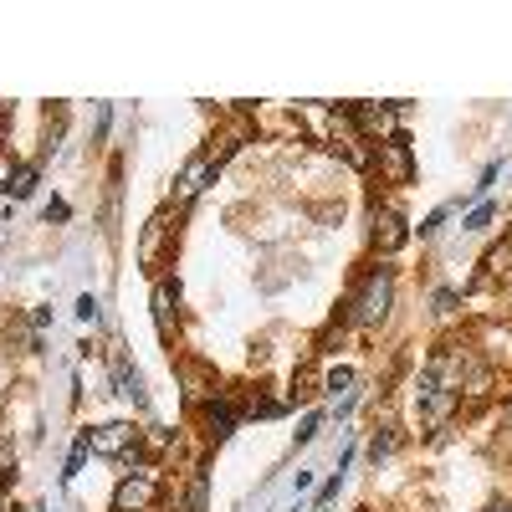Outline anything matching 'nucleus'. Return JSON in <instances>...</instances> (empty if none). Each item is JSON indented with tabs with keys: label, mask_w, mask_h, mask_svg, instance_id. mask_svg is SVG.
Returning <instances> with one entry per match:
<instances>
[{
	"label": "nucleus",
	"mask_w": 512,
	"mask_h": 512,
	"mask_svg": "<svg viewBox=\"0 0 512 512\" xmlns=\"http://www.w3.org/2000/svg\"><path fill=\"white\" fill-rule=\"evenodd\" d=\"M390 303H395V267H369L364 282L349 297V323L354 328H379L384 318H390Z\"/></svg>",
	"instance_id": "1"
},
{
	"label": "nucleus",
	"mask_w": 512,
	"mask_h": 512,
	"mask_svg": "<svg viewBox=\"0 0 512 512\" xmlns=\"http://www.w3.org/2000/svg\"><path fill=\"white\" fill-rule=\"evenodd\" d=\"M374 164H379V175L390 180V185H410V180H415V149H410L405 128L374 144Z\"/></svg>",
	"instance_id": "2"
},
{
	"label": "nucleus",
	"mask_w": 512,
	"mask_h": 512,
	"mask_svg": "<svg viewBox=\"0 0 512 512\" xmlns=\"http://www.w3.org/2000/svg\"><path fill=\"white\" fill-rule=\"evenodd\" d=\"M415 400H420V420L431 425V431H436V425H446V420L461 410V395H456V390H446V384H441L431 369H425V379H420Z\"/></svg>",
	"instance_id": "3"
},
{
	"label": "nucleus",
	"mask_w": 512,
	"mask_h": 512,
	"mask_svg": "<svg viewBox=\"0 0 512 512\" xmlns=\"http://www.w3.org/2000/svg\"><path fill=\"white\" fill-rule=\"evenodd\" d=\"M144 431H134L128 420H108V425H93L88 431V446L93 456H128V451H139Z\"/></svg>",
	"instance_id": "4"
},
{
	"label": "nucleus",
	"mask_w": 512,
	"mask_h": 512,
	"mask_svg": "<svg viewBox=\"0 0 512 512\" xmlns=\"http://www.w3.org/2000/svg\"><path fill=\"white\" fill-rule=\"evenodd\" d=\"M154 502H159V477H154V472L123 477L118 492H113V512H149Z\"/></svg>",
	"instance_id": "5"
},
{
	"label": "nucleus",
	"mask_w": 512,
	"mask_h": 512,
	"mask_svg": "<svg viewBox=\"0 0 512 512\" xmlns=\"http://www.w3.org/2000/svg\"><path fill=\"white\" fill-rule=\"evenodd\" d=\"M395 108H400V103H395ZM395 108H390V103H354V108H349V118H354V128H359V134H369V144H379V139L400 134Z\"/></svg>",
	"instance_id": "6"
},
{
	"label": "nucleus",
	"mask_w": 512,
	"mask_h": 512,
	"mask_svg": "<svg viewBox=\"0 0 512 512\" xmlns=\"http://www.w3.org/2000/svg\"><path fill=\"white\" fill-rule=\"evenodd\" d=\"M369 241H374V251H379V256H395V251L410 241V226H405L400 210H374V221H369Z\"/></svg>",
	"instance_id": "7"
},
{
	"label": "nucleus",
	"mask_w": 512,
	"mask_h": 512,
	"mask_svg": "<svg viewBox=\"0 0 512 512\" xmlns=\"http://www.w3.org/2000/svg\"><path fill=\"white\" fill-rule=\"evenodd\" d=\"M216 169H221V159H216V149H200L185 169H180V180H175V190H180V200H195L210 180H216Z\"/></svg>",
	"instance_id": "8"
},
{
	"label": "nucleus",
	"mask_w": 512,
	"mask_h": 512,
	"mask_svg": "<svg viewBox=\"0 0 512 512\" xmlns=\"http://www.w3.org/2000/svg\"><path fill=\"white\" fill-rule=\"evenodd\" d=\"M333 144L344 149V159H349V164L369 169V149H364V134H359V128H354L349 108H344V113H333Z\"/></svg>",
	"instance_id": "9"
},
{
	"label": "nucleus",
	"mask_w": 512,
	"mask_h": 512,
	"mask_svg": "<svg viewBox=\"0 0 512 512\" xmlns=\"http://www.w3.org/2000/svg\"><path fill=\"white\" fill-rule=\"evenodd\" d=\"M108 369H113V390H118V395H128L134 405H149V395H144V379H139V369H134V364H128V354H123V349H113Z\"/></svg>",
	"instance_id": "10"
},
{
	"label": "nucleus",
	"mask_w": 512,
	"mask_h": 512,
	"mask_svg": "<svg viewBox=\"0 0 512 512\" xmlns=\"http://www.w3.org/2000/svg\"><path fill=\"white\" fill-rule=\"evenodd\" d=\"M164 241H169V216H154V221L144 226V236H139V267H144V272H154V267H159Z\"/></svg>",
	"instance_id": "11"
},
{
	"label": "nucleus",
	"mask_w": 512,
	"mask_h": 512,
	"mask_svg": "<svg viewBox=\"0 0 512 512\" xmlns=\"http://www.w3.org/2000/svg\"><path fill=\"white\" fill-rule=\"evenodd\" d=\"M175 297H180L175 282H154V323H159V338L175 333Z\"/></svg>",
	"instance_id": "12"
},
{
	"label": "nucleus",
	"mask_w": 512,
	"mask_h": 512,
	"mask_svg": "<svg viewBox=\"0 0 512 512\" xmlns=\"http://www.w3.org/2000/svg\"><path fill=\"white\" fill-rule=\"evenodd\" d=\"M236 420H241V405H231V400H210L205 405V425H210V436H216V441H226L236 431Z\"/></svg>",
	"instance_id": "13"
},
{
	"label": "nucleus",
	"mask_w": 512,
	"mask_h": 512,
	"mask_svg": "<svg viewBox=\"0 0 512 512\" xmlns=\"http://www.w3.org/2000/svg\"><path fill=\"white\" fill-rule=\"evenodd\" d=\"M11 195H16V200H31V195H36V164H16Z\"/></svg>",
	"instance_id": "14"
},
{
	"label": "nucleus",
	"mask_w": 512,
	"mask_h": 512,
	"mask_svg": "<svg viewBox=\"0 0 512 512\" xmlns=\"http://www.w3.org/2000/svg\"><path fill=\"white\" fill-rule=\"evenodd\" d=\"M88 451H93V446H88V431H82V436H77V446H72V456H67V466H62V482H72V477L82 472V461H88Z\"/></svg>",
	"instance_id": "15"
},
{
	"label": "nucleus",
	"mask_w": 512,
	"mask_h": 512,
	"mask_svg": "<svg viewBox=\"0 0 512 512\" xmlns=\"http://www.w3.org/2000/svg\"><path fill=\"white\" fill-rule=\"evenodd\" d=\"M185 512H205V472L190 477V487H185Z\"/></svg>",
	"instance_id": "16"
},
{
	"label": "nucleus",
	"mask_w": 512,
	"mask_h": 512,
	"mask_svg": "<svg viewBox=\"0 0 512 512\" xmlns=\"http://www.w3.org/2000/svg\"><path fill=\"white\" fill-rule=\"evenodd\" d=\"M354 379H359L354 369H333V374H328L323 384H328V390H333V395H344V390H354Z\"/></svg>",
	"instance_id": "17"
},
{
	"label": "nucleus",
	"mask_w": 512,
	"mask_h": 512,
	"mask_svg": "<svg viewBox=\"0 0 512 512\" xmlns=\"http://www.w3.org/2000/svg\"><path fill=\"white\" fill-rule=\"evenodd\" d=\"M77 318H82V323H98V318H103V303H98L93 292H88V297H77Z\"/></svg>",
	"instance_id": "18"
},
{
	"label": "nucleus",
	"mask_w": 512,
	"mask_h": 512,
	"mask_svg": "<svg viewBox=\"0 0 512 512\" xmlns=\"http://www.w3.org/2000/svg\"><path fill=\"white\" fill-rule=\"evenodd\" d=\"M446 216H451V205H441V210H431V216L420 221V236H436L441 226H446Z\"/></svg>",
	"instance_id": "19"
},
{
	"label": "nucleus",
	"mask_w": 512,
	"mask_h": 512,
	"mask_svg": "<svg viewBox=\"0 0 512 512\" xmlns=\"http://www.w3.org/2000/svg\"><path fill=\"white\" fill-rule=\"evenodd\" d=\"M492 226V205H477L472 216H466V231H487Z\"/></svg>",
	"instance_id": "20"
},
{
	"label": "nucleus",
	"mask_w": 512,
	"mask_h": 512,
	"mask_svg": "<svg viewBox=\"0 0 512 512\" xmlns=\"http://www.w3.org/2000/svg\"><path fill=\"white\" fill-rule=\"evenodd\" d=\"M318 425H323V415H308L303 425H297V446H308V441H313V431H318Z\"/></svg>",
	"instance_id": "21"
},
{
	"label": "nucleus",
	"mask_w": 512,
	"mask_h": 512,
	"mask_svg": "<svg viewBox=\"0 0 512 512\" xmlns=\"http://www.w3.org/2000/svg\"><path fill=\"white\" fill-rule=\"evenodd\" d=\"M497 169H502V164H487V169H482V180L472 185V195H487V190H492V180H497Z\"/></svg>",
	"instance_id": "22"
},
{
	"label": "nucleus",
	"mask_w": 512,
	"mask_h": 512,
	"mask_svg": "<svg viewBox=\"0 0 512 512\" xmlns=\"http://www.w3.org/2000/svg\"><path fill=\"white\" fill-rule=\"evenodd\" d=\"M11 180H16V164L0 154V190H11Z\"/></svg>",
	"instance_id": "23"
},
{
	"label": "nucleus",
	"mask_w": 512,
	"mask_h": 512,
	"mask_svg": "<svg viewBox=\"0 0 512 512\" xmlns=\"http://www.w3.org/2000/svg\"><path fill=\"white\" fill-rule=\"evenodd\" d=\"M451 308H456V292L441 287V292H436V313H451Z\"/></svg>",
	"instance_id": "24"
},
{
	"label": "nucleus",
	"mask_w": 512,
	"mask_h": 512,
	"mask_svg": "<svg viewBox=\"0 0 512 512\" xmlns=\"http://www.w3.org/2000/svg\"><path fill=\"white\" fill-rule=\"evenodd\" d=\"M487 512H512V502H492V507H487Z\"/></svg>",
	"instance_id": "25"
},
{
	"label": "nucleus",
	"mask_w": 512,
	"mask_h": 512,
	"mask_svg": "<svg viewBox=\"0 0 512 512\" xmlns=\"http://www.w3.org/2000/svg\"><path fill=\"white\" fill-rule=\"evenodd\" d=\"M507 425H512V400H507Z\"/></svg>",
	"instance_id": "26"
},
{
	"label": "nucleus",
	"mask_w": 512,
	"mask_h": 512,
	"mask_svg": "<svg viewBox=\"0 0 512 512\" xmlns=\"http://www.w3.org/2000/svg\"><path fill=\"white\" fill-rule=\"evenodd\" d=\"M0 512H6V507H0Z\"/></svg>",
	"instance_id": "27"
}]
</instances>
